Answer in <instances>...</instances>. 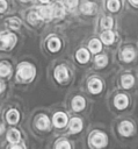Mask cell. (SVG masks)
I'll return each instance as SVG.
<instances>
[{
    "label": "cell",
    "instance_id": "6da1fadb",
    "mask_svg": "<svg viewBox=\"0 0 138 149\" xmlns=\"http://www.w3.org/2000/svg\"><path fill=\"white\" fill-rule=\"evenodd\" d=\"M19 76L23 79V80H30L34 78L35 74V69L32 65L27 64V63H22L19 66V71H17Z\"/></svg>",
    "mask_w": 138,
    "mask_h": 149
},
{
    "label": "cell",
    "instance_id": "7a4b0ae2",
    "mask_svg": "<svg viewBox=\"0 0 138 149\" xmlns=\"http://www.w3.org/2000/svg\"><path fill=\"white\" fill-rule=\"evenodd\" d=\"M16 43V36L14 34L3 33L0 35V49H9Z\"/></svg>",
    "mask_w": 138,
    "mask_h": 149
},
{
    "label": "cell",
    "instance_id": "3957f363",
    "mask_svg": "<svg viewBox=\"0 0 138 149\" xmlns=\"http://www.w3.org/2000/svg\"><path fill=\"white\" fill-rule=\"evenodd\" d=\"M92 142L95 147L100 148V147H104L107 144V137L104 134L102 133H95L93 136H92Z\"/></svg>",
    "mask_w": 138,
    "mask_h": 149
},
{
    "label": "cell",
    "instance_id": "277c9868",
    "mask_svg": "<svg viewBox=\"0 0 138 149\" xmlns=\"http://www.w3.org/2000/svg\"><path fill=\"white\" fill-rule=\"evenodd\" d=\"M67 123V116L64 113H56L53 115V125L58 128H61L64 126H66Z\"/></svg>",
    "mask_w": 138,
    "mask_h": 149
},
{
    "label": "cell",
    "instance_id": "5b68a950",
    "mask_svg": "<svg viewBox=\"0 0 138 149\" xmlns=\"http://www.w3.org/2000/svg\"><path fill=\"white\" fill-rule=\"evenodd\" d=\"M55 77H56V79L58 80V81H64V80H66L67 79V70H66V68L65 66H63V65H59V66H57V69H56V71H55Z\"/></svg>",
    "mask_w": 138,
    "mask_h": 149
},
{
    "label": "cell",
    "instance_id": "8992f818",
    "mask_svg": "<svg viewBox=\"0 0 138 149\" xmlns=\"http://www.w3.org/2000/svg\"><path fill=\"white\" fill-rule=\"evenodd\" d=\"M39 17H42L43 20H46V21H50L53 16H52V9L51 7H39L38 10H37Z\"/></svg>",
    "mask_w": 138,
    "mask_h": 149
},
{
    "label": "cell",
    "instance_id": "52a82bcc",
    "mask_svg": "<svg viewBox=\"0 0 138 149\" xmlns=\"http://www.w3.org/2000/svg\"><path fill=\"white\" fill-rule=\"evenodd\" d=\"M132 130H133V127L129 121H123L119 126V133L124 136H129L132 133Z\"/></svg>",
    "mask_w": 138,
    "mask_h": 149
},
{
    "label": "cell",
    "instance_id": "ba28073f",
    "mask_svg": "<svg viewBox=\"0 0 138 149\" xmlns=\"http://www.w3.org/2000/svg\"><path fill=\"white\" fill-rule=\"evenodd\" d=\"M115 106L118 108V109H123L128 106V98L123 94H118L116 95L115 98Z\"/></svg>",
    "mask_w": 138,
    "mask_h": 149
},
{
    "label": "cell",
    "instance_id": "9c48e42d",
    "mask_svg": "<svg viewBox=\"0 0 138 149\" xmlns=\"http://www.w3.org/2000/svg\"><path fill=\"white\" fill-rule=\"evenodd\" d=\"M88 88L93 93H99L102 90V83L99 79H92L88 84Z\"/></svg>",
    "mask_w": 138,
    "mask_h": 149
},
{
    "label": "cell",
    "instance_id": "30bf717a",
    "mask_svg": "<svg viewBox=\"0 0 138 149\" xmlns=\"http://www.w3.org/2000/svg\"><path fill=\"white\" fill-rule=\"evenodd\" d=\"M70 128H71V132H72V133H78V132H80L81 128H82V122H81V120L78 119V118L72 119V120H71V123H70Z\"/></svg>",
    "mask_w": 138,
    "mask_h": 149
},
{
    "label": "cell",
    "instance_id": "8fae6325",
    "mask_svg": "<svg viewBox=\"0 0 138 149\" xmlns=\"http://www.w3.org/2000/svg\"><path fill=\"white\" fill-rule=\"evenodd\" d=\"M51 9L53 17H61L64 15V7L61 6V3H55L53 6H51Z\"/></svg>",
    "mask_w": 138,
    "mask_h": 149
},
{
    "label": "cell",
    "instance_id": "7c38bea8",
    "mask_svg": "<svg viewBox=\"0 0 138 149\" xmlns=\"http://www.w3.org/2000/svg\"><path fill=\"white\" fill-rule=\"evenodd\" d=\"M72 107H73V109L74 111H81L83 107H85V100H83V98H81V97H75L74 99H73V101H72Z\"/></svg>",
    "mask_w": 138,
    "mask_h": 149
},
{
    "label": "cell",
    "instance_id": "4fadbf2b",
    "mask_svg": "<svg viewBox=\"0 0 138 149\" xmlns=\"http://www.w3.org/2000/svg\"><path fill=\"white\" fill-rule=\"evenodd\" d=\"M6 118H7V121H8L9 123H16V122L19 121V119H20V115H19V112H17V111L10 109V111L7 113Z\"/></svg>",
    "mask_w": 138,
    "mask_h": 149
},
{
    "label": "cell",
    "instance_id": "5bb4252c",
    "mask_svg": "<svg viewBox=\"0 0 138 149\" xmlns=\"http://www.w3.org/2000/svg\"><path fill=\"white\" fill-rule=\"evenodd\" d=\"M77 59H78L80 63H86V62L89 59V54H88V51L85 50V49L78 50V52H77Z\"/></svg>",
    "mask_w": 138,
    "mask_h": 149
},
{
    "label": "cell",
    "instance_id": "9a60e30c",
    "mask_svg": "<svg viewBox=\"0 0 138 149\" xmlns=\"http://www.w3.org/2000/svg\"><path fill=\"white\" fill-rule=\"evenodd\" d=\"M95 9H96V5L93 3V2H86L81 7L82 13H85V14H92V13L95 12Z\"/></svg>",
    "mask_w": 138,
    "mask_h": 149
},
{
    "label": "cell",
    "instance_id": "2e32d148",
    "mask_svg": "<svg viewBox=\"0 0 138 149\" xmlns=\"http://www.w3.org/2000/svg\"><path fill=\"white\" fill-rule=\"evenodd\" d=\"M48 47H49L50 51H52V52L58 51L60 49V41L58 38H56V37L55 38H51L49 41V43H48Z\"/></svg>",
    "mask_w": 138,
    "mask_h": 149
},
{
    "label": "cell",
    "instance_id": "e0dca14e",
    "mask_svg": "<svg viewBox=\"0 0 138 149\" xmlns=\"http://www.w3.org/2000/svg\"><path fill=\"white\" fill-rule=\"evenodd\" d=\"M133 81H135V79H133V77H132L131 74H125V76L122 77V85H123V87H125V88L131 87L132 84H133Z\"/></svg>",
    "mask_w": 138,
    "mask_h": 149
},
{
    "label": "cell",
    "instance_id": "ac0fdd59",
    "mask_svg": "<svg viewBox=\"0 0 138 149\" xmlns=\"http://www.w3.org/2000/svg\"><path fill=\"white\" fill-rule=\"evenodd\" d=\"M7 139H8V141L9 142H19L20 141V133H19V130H16V129H12L9 133H8V135H7Z\"/></svg>",
    "mask_w": 138,
    "mask_h": 149
},
{
    "label": "cell",
    "instance_id": "d6986e66",
    "mask_svg": "<svg viewBox=\"0 0 138 149\" xmlns=\"http://www.w3.org/2000/svg\"><path fill=\"white\" fill-rule=\"evenodd\" d=\"M101 38H102V41H103L106 44H110V43L114 42V34H112L110 30H107V31H104V33L101 35Z\"/></svg>",
    "mask_w": 138,
    "mask_h": 149
},
{
    "label": "cell",
    "instance_id": "ffe728a7",
    "mask_svg": "<svg viewBox=\"0 0 138 149\" xmlns=\"http://www.w3.org/2000/svg\"><path fill=\"white\" fill-rule=\"evenodd\" d=\"M101 42L99 40H92L89 42V49L92 52H99L101 50Z\"/></svg>",
    "mask_w": 138,
    "mask_h": 149
},
{
    "label": "cell",
    "instance_id": "44dd1931",
    "mask_svg": "<svg viewBox=\"0 0 138 149\" xmlns=\"http://www.w3.org/2000/svg\"><path fill=\"white\" fill-rule=\"evenodd\" d=\"M122 56H123V59H124L125 62H130V61H132V59L135 58V52H133L132 49H125V50L123 51Z\"/></svg>",
    "mask_w": 138,
    "mask_h": 149
},
{
    "label": "cell",
    "instance_id": "7402d4cb",
    "mask_svg": "<svg viewBox=\"0 0 138 149\" xmlns=\"http://www.w3.org/2000/svg\"><path fill=\"white\" fill-rule=\"evenodd\" d=\"M37 127L39 129H46L49 127V119L46 116H41L37 120Z\"/></svg>",
    "mask_w": 138,
    "mask_h": 149
},
{
    "label": "cell",
    "instance_id": "603a6c76",
    "mask_svg": "<svg viewBox=\"0 0 138 149\" xmlns=\"http://www.w3.org/2000/svg\"><path fill=\"white\" fill-rule=\"evenodd\" d=\"M95 62H96V65H97V66L103 68V66L107 65V63H108V58H107L104 55H99V56H96Z\"/></svg>",
    "mask_w": 138,
    "mask_h": 149
},
{
    "label": "cell",
    "instance_id": "cb8c5ba5",
    "mask_svg": "<svg viewBox=\"0 0 138 149\" xmlns=\"http://www.w3.org/2000/svg\"><path fill=\"white\" fill-rule=\"evenodd\" d=\"M107 7L109 10L111 12H116L119 8V1L118 0H108L107 2Z\"/></svg>",
    "mask_w": 138,
    "mask_h": 149
},
{
    "label": "cell",
    "instance_id": "d4e9b609",
    "mask_svg": "<svg viewBox=\"0 0 138 149\" xmlns=\"http://www.w3.org/2000/svg\"><path fill=\"white\" fill-rule=\"evenodd\" d=\"M101 27L104 28V29H109L112 27V19L109 17V16H106L103 17V20L101 21Z\"/></svg>",
    "mask_w": 138,
    "mask_h": 149
},
{
    "label": "cell",
    "instance_id": "484cf974",
    "mask_svg": "<svg viewBox=\"0 0 138 149\" xmlns=\"http://www.w3.org/2000/svg\"><path fill=\"white\" fill-rule=\"evenodd\" d=\"M10 73V66L7 64H0V76L5 77Z\"/></svg>",
    "mask_w": 138,
    "mask_h": 149
},
{
    "label": "cell",
    "instance_id": "4316f807",
    "mask_svg": "<svg viewBox=\"0 0 138 149\" xmlns=\"http://www.w3.org/2000/svg\"><path fill=\"white\" fill-rule=\"evenodd\" d=\"M8 26L12 28V29H17L20 27V20H17L16 17H12L8 20Z\"/></svg>",
    "mask_w": 138,
    "mask_h": 149
},
{
    "label": "cell",
    "instance_id": "83f0119b",
    "mask_svg": "<svg viewBox=\"0 0 138 149\" xmlns=\"http://www.w3.org/2000/svg\"><path fill=\"white\" fill-rule=\"evenodd\" d=\"M28 19H29V22H30V23L35 24V23L38 21V19H39V15H38L37 12H30L29 15H28Z\"/></svg>",
    "mask_w": 138,
    "mask_h": 149
},
{
    "label": "cell",
    "instance_id": "f1b7e54d",
    "mask_svg": "<svg viewBox=\"0 0 138 149\" xmlns=\"http://www.w3.org/2000/svg\"><path fill=\"white\" fill-rule=\"evenodd\" d=\"M64 3H65L67 7L73 8V7H75V6L78 5V0H64Z\"/></svg>",
    "mask_w": 138,
    "mask_h": 149
},
{
    "label": "cell",
    "instance_id": "f546056e",
    "mask_svg": "<svg viewBox=\"0 0 138 149\" xmlns=\"http://www.w3.org/2000/svg\"><path fill=\"white\" fill-rule=\"evenodd\" d=\"M71 146H70V143L67 141H60V142H58L56 144V148H66V149H68Z\"/></svg>",
    "mask_w": 138,
    "mask_h": 149
},
{
    "label": "cell",
    "instance_id": "4dcf8cb0",
    "mask_svg": "<svg viewBox=\"0 0 138 149\" xmlns=\"http://www.w3.org/2000/svg\"><path fill=\"white\" fill-rule=\"evenodd\" d=\"M6 8H7V2L5 0H0V13L5 12Z\"/></svg>",
    "mask_w": 138,
    "mask_h": 149
},
{
    "label": "cell",
    "instance_id": "1f68e13d",
    "mask_svg": "<svg viewBox=\"0 0 138 149\" xmlns=\"http://www.w3.org/2000/svg\"><path fill=\"white\" fill-rule=\"evenodd\" d=\"M3 88H5V86H3V83H1V81H0V92H1Z\"/></svg>",
    "mask_w": 138,
    "mask_h": 149
},
{
    "label": "cell",
    "instance_id": "d6a6232c",
    "mask_svg": "<svg viewBox=\"0 0 138 149\" xmlns=\"http://www.w3.org/2000/svg\"><path fill=\"white\" fill-rule=\"evenodd\" d=\"M131 2L135 3V5H138V0H131Z\"/></svg>",
    "mask_w": 138,
    "mask_h": 149
},
{
    "label": "cell",
    "instance_id": "836d02e7",
    "mask_svg": "<svg viewBox=\"0 0 138 149\" xmlns=\"http://www.w3.org/2000/svg\"><path fill=\"white\" fill-rule=\"evenodd\" d=\"M3 130V126L2 125H0V134H1V132Z\"/></svg>",
    "mask_w": 138,
    "mask_h": 149
},
{
    "label": "cell",
    "instance_id": "e575fe53",
    "mask_svg": "<svg viewBox=\"0 0 138 149\" xmlns=\"http://www.w3.org/2000/svg\"><path fill=\"white\" fill-rule=\"evenodd\" d=\"M39 1H42V2H48L49 0H39Z\"/></svg>",
    "mask_w": 138,
    "mask_h": 149
},
{
    "label": "cell",
    "instance_id": "d590c367",
    "mask_svg": "<svg viewBox=\"0 0 138 149\" xmlns=\"http://www.w3.org/2000/svg\"><path fill=\"white\" fill-rule=\"evenodd\" d=\"M21 1H23V2H26V1H29V0H21Z\"/></svg>",
    "mask_w": 138,
    "mask_h": 149
}]
</instances>
